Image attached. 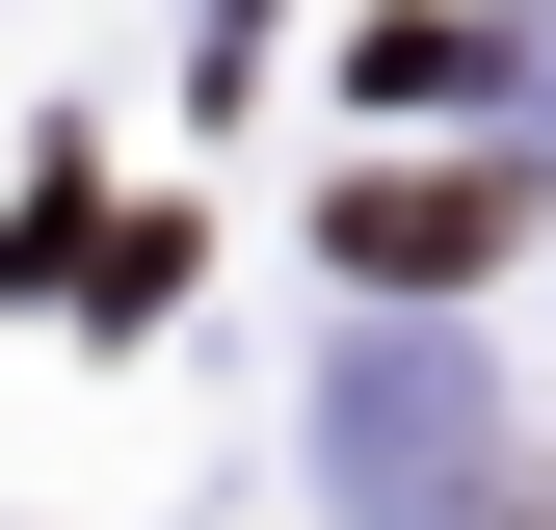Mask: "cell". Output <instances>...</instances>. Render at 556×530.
Returning a JSON list of instances; mask_svg holds the SVG:
<instances>
[{
  "instance_id": "obj_1",
  "label": "cell",
  "mask_w": 556,
  "mask_h": 530,
  "mask_svg": "<svg viewBox=\"0 0 556 530\" xmlns=\"http://www.w3.org/2000/svg\"><path fill=\"white\" fill-rule=\"evenodd\" d=\"M504 213H530V186H344V265L425 292V265H504Z\"/></svg>"
}]
</instances>
